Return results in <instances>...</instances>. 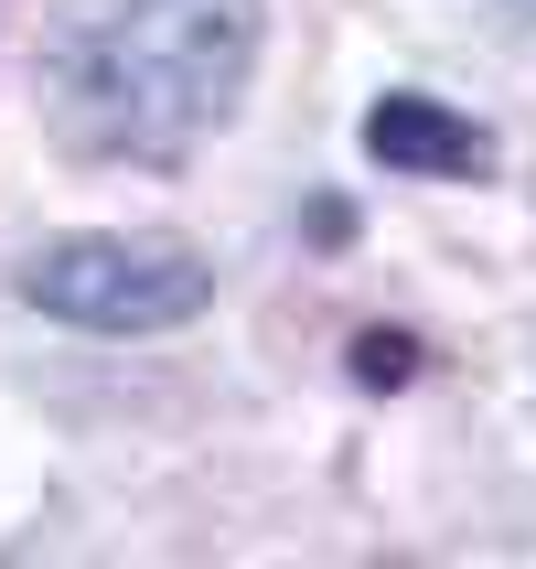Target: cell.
Here are the masks:
<instances>
[{
	"label": "cell",
	"mask_w": 536,
	"mask_h": 569,
	"mask_svg": "<svg viewBox=\"0 0 536 569\" xmlns=\"http://www.w3.org/2000/svg\"><path fill=\"white\" fill-rule=\"evenodd\" d=\"M354 377H365V387L418 377V345H408V333H354Z\"/></svg>",
	"instance_id": "277c9868"
},
{
	"label": "cell",
	"mask_w": 536,
	"mask_h": 569,
	"mask_svg": "<svg viewBox=\"0 0 536 569\" xmlns=\"http://www.w3.org/2000/svg\"><path fill=\"white\" fill-rule=\"evenodd\" d=\"M22 301L75 333H183L215 301V269L183 248H140V237H64L22 258Z\"/></svg>",
	"instance_id": "7a4b0ae2"
},
{
	"label": "cell",
	"mask_w": 536,
	"mask_h": 569,
	"mask_svg": "<svg viewBox=\"0 0 536 569\" xmlns=\"http://www.w3.org/2000/svg\"><path fill=\"white\" fill-rule=\"evenodd\" d=\"M494 11H515V22H536V0H494Z\"/></svg>",
	"instance_id": "5b68a950"
},
{
	"label": "cell",
	"mask_w": 536,
	"mask_h": 569,
	"mask_svg": "<svg viewBox=\"0 0 536 569\" xmlns=\"http://www.w3.org/2000/svg\"><path fill=\"white\" fill-rule=\"evenodd\" d=\"M269 0H64L43 22V119L75 161H183L247 108Z\"/></svg>",
	"instance_id": "6da1fadb"
},
{
	"label": "cell",
	"mask_w": 536,
	"mask_h": 569,
	"mask_svg": "<svg viewBox=\"0 0 536 569\" xmlns=\"http://www.w3.org/2000/svg\"><path fill=\"white\" fill-rule=\"evenodd\" d=\"M365 151L386 172H418V183H483L494 172V129L441 108V97H418V87H386L365 108Z\"/></svg>",
	"instance_id": "3957f363"
}]
</instances>
